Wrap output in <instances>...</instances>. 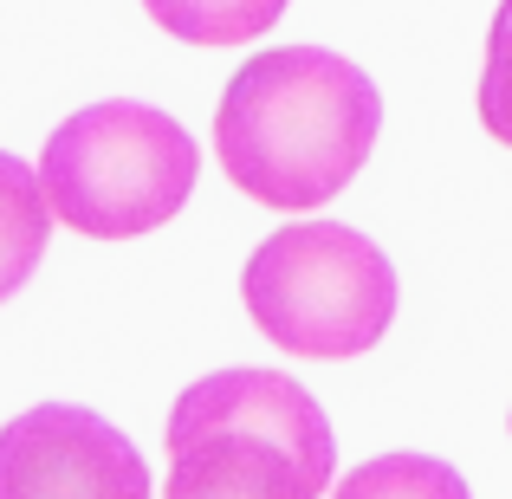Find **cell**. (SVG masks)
<instances>
[{
    "label": "cell",
    "mask_w": 512,
    "mask_h": 499,
    "mask_svg": "<svg viewBox=\"0 0 512 499\" xmlns=\"http://www.w3.org/2000/svg\"><path fill=\"white\" fill-rule=\"evenodd\" d=\"M143 13L182 46H247L286 13V0H143Z\"/></svg>",
    "instance_id": "52a82bcc"
},
{
    "label": "cell",
    "mask_w": 512,
    "mask_h": 499,
    "mask_svg": "<svg viewBox=\"0 0 512 499\" xmlns=\"http://www.w3.org/2000/svg\"><path fill=\"white\" fill-rule=\"evenodd\" d=\"M338 435L286 370H214L169 409L163 499H318Z\"/></svg>",
    "instance_id": "7a4b0ae2"
},
{
    "label": "cell",
    "mask_w": 512,
    "mask_h": 499,
    "mask_svg": "<svg viewBox=\"0 0 512 499\" xmlns=\"http://www.w3.org/2000/svg\"><path fill=\"white\" fill-rule=\"evenodd\" d=\"M240 299L286 357L344 363L363 357L396 318V266L344 221H292L247 253Z\"/></svg>",
    "instance_id": "277c9868"
},
{
    "label": "cell",
    "mask_w": 512,
    "mask_h": 499,
    "mask_svg": "<svg viewBox=\"0 0 512 499\" xmlns=\"http://www.w3.org/2000/svg\"><path fill=\"white\" fill-rule=\"evenodd\" d=\"M0 499H150V461L85 402H39L0 428Z\"/></svg>",
    "instance_id": "5b68a950"
},
{
    "label": "cell",
    "mask_w": 512,
    "mask_h": 499,
    "mask_svg": "<svg viewBox=\"0 0 512 499\" xmlns=\"http://www.w3.org/2000/svg\"><path fill=\"white\" fill-rule=\"evenodd\" d=\"M201 150L169 111L137 98L85 104L52 130L39 182L59 227L85 240H137L188 208Z\"/></svg>",
    "instance_id": "3957f363"
},
{
    "label": "cell",
    "mask_w": 512,
    "mask_h": 499,
    "mask_svg": "<svg viewBox=\"0 0 512 499\" xmlns=\"http://www.w3.org/2000/svg\"><path fill=\"white\" fill-rule=\"evenodd\" d=\"M480 124L512 150V0H500L487 33V72H480Z\"/></svg>",
    "instance_id": "9c48e42d"
},
{
    "label": "cell",
    "mask_w": 512,
    "mask_h": 499,
    "mask_svg": "<svg viewBox=\"0 0 512 499\" xmlns=\"http://www.w3.org/2000/svg\"><path fill=\"white\" fill-rule=\"evenodd\" d=\"M331 499H474V487L435 454H376L350 467Z\"/></svg>",
    "instance_id": "ba28073f"
},
{
    "label": "cell",
    "mask_w": 512,
    "mask_h": 499,
    "mask_svg": "<svg viewBox=\"0 0 512 499\" xmlns=\"http://www.w3.org/2000/svg\"><path fill=\"white\" fill-rule=\"evenodd\" d=\"M52 240V201L39 169H26L20 156L0 150V305L39 273Z\"/></svg>",
    "instance_id": "8992f818"
},
{
    "label": "cell",
    "mask_w": 512,
    "mask_h": 499,
    "mask_svg": "<svg viewBox=\"0 0 512 499\" xmlns=\"http://www.w3.org/2000/svg\"><path fill=\"white\" fill-rule=\"evenodd\" d=\"M376 130L383 98L370 72L318 46H273L227 78L214 111V156L240 195L305 214L350 188L376 150Z\"/></svg>",
    "instance_id": "6da1fadb"
}]
</instances>
